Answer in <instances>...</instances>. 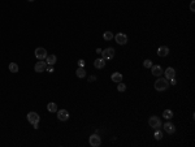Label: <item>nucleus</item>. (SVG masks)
I'll return each instance as SVG.
<instances>
[{"label":"nucleus","mask_w":195,"mask_h":147,"mask_svg":"<svg viewBox=\"0 0 195 147\" xmlns=\"http://www.w3.org/2000/svg\"><path fill=\"white\" fill-rule=\"evenodd\" d=\"M117 90H118L120 92L125 91V90H126V85L122 83V82H118V85H117Z\"/></svg>","instance_id":"nucleus-23"},{"label":"nucleus","mask_w":195,"mask_h":147,"mask_svg":"<svg viewBox=\"0 0 195 147\" xmlns=\"http://www.w3.org/2000/svg\"><path fill=\"white\" fill-rule=\"evenodd\" d=\"M161 126L164 128V131L168 133V134H173L174 131H176V126H174L172 122H165L164 125H161Z\"/></svg>","instance_id":"nucleus-10"},{"label":"nucleus","mask_w":195,"mask_h":147,"mask_svg":"<svg viewBox=\"0 0 195 147\" xmlns=\"http://www.w3.org/2000/svg\"><path fill=\"white\" fill-rule=\"evenodd\" d=\"M151 72H152V74L155 77H160L161 74L164 73L163 72V68H161L160 65H152L151 66Z\"/></svg>","instance_id":"nucleus-11"},{"label":"nucleus","mask_w":195,"mask_h":147,"mask_svg":"<svg viewBox=\"0 0 195 147\" xmlns=\"http://www.w3.org/2000/svg\"><path fill=\"white\" fill-rule=\"evenodd\" d=\"M39 128V124H34V129H38Z\"/></svg>","instance_id":"nucleus-30"},{"label":"nucleus","mask_w":195,"mask_h":147,"mask_svg":"<svg viewBox=\"0 0 195 147\" xmlns=\"http://www.w3.org/2000/svg\"><path fill=\"white\" fill-rule=\"evenodd\" d=\"M155 134H153V137H155L156 141H160V139H163V131H160L159 129H155Z\"/></svg>","instance_id":"nucleus-22"},{"label":"nucleus","mask_w":195,"mask_h":147,"mask_svg":"<svg viewBox=\"0 0 195 147\" xmlns=\"http://www.w3.org/2000/svg\"><path fill=\"white\" fill-rule=\"evenodd\" d=\"M27 1H34V0H27Z\"/></svg>","instance_id":"nucleus-31"},{"label":"nucleus","mask_w":195,"mask_h":147,"mask_svg":"<svg viewBox=\"0 0 195 147\" xmlns=\"http://www.w3.org/2000/svg\"><path fill=\"white\" fill-rule=\"evenodd\" d=\"M35 57L38 59V60H46V57H47V51H46V48H42V47H38L35 50Z\"/></svg>","instance_id":"nucleus-6"},{"label":"nucleus","mask_w":195,"mask_h":147,"mask_svg":"<svg viewBox=\"0 0 195 147\" xmlns=\"http://www.w3.org/2000/svg\"><path fill=\"white\" fill-rule=\"evenodd\" d=\"M113 37L114 35H113V33L112 31H105L103 34V39L104 40H111V39H113Z\"/></svg>","instance_id":"nucleus-20"},{"label":"nucleus","mask_w":195,"mask_h":147,"mask_svg":"<svg viewBox=\"0 0 195 147\" xmlns=\"http://www.w3.org/2000/svg\"><path fill=\"white\" fill-rule=\"evenodd\" d=\"M94 66H95L96 69H103L104 66H105V60H104L103 57L96 59V60L94 61Z\"/></svg>","instance_id":"nucleus-13"},{"label":"nucleus","mask_w":195,"mask_h":147,"mask_svg":"<svg viewBox=\"0 0 195 147\" xmlns=\"http://www.w3.org/2000/svg\"><path fill=\"white\" fill-rule=\"evenodd\" d=\"M157 55L161 56V57H164V56L169 55V48L166 47V46H161V47H159L157 50Z\"/></svg>","instance_id":"nucleus-14"},{"label":"nucleus","mask_w":195,"mask_h":147,"mask_svg":"<svg viewBox=\"0 0 195 147\" xmlns=\"http://www.w3.org/2000/svg\"><path fill=\"white\" fill-rule=\"evenodd\" d=\"M75 74H77L78 78H85L86 77V70L83 68H81V66H78V69L75 70Z\"/></svg>","instance_id":"nucleus-17"},{"label":"nucleus","mask_w":195,"mask_h":147,"mask_svg":"<svg viewBox=\"0 0 195 147\" xmlns=\"http://www.w3.org/2000/svg\"><path fill=\"white\" fill-rule=\"evenodd\" d=\"M46 70H48L49 73H53V70H55V69H53V66H52V65H48V66H47V69H46Z\"/></svg>","instance_id":"nucleus-27"},{"label":"nucleus","mask_w":195,"mask_h":147,"mask_svg":"<svg viewBox=\"0 0 195 147\" xmlns=\"http://www.w3.org/2000/svg\"><path fill=\"white\" fill-rule=\"evenodd\" d=\"M8 68H9V70L12 72V73H17V72H18V65L16 63H10Z\"/></svg>","instance_id":"nucleus-21"},{"label":"nucleus","mask_w":195,"mask_h":147,"mask_svg":"<svg viewBox=\"0 0 195 147\" xmlns=\"http://www.w3.org/2000/svg\"><path fill=\"white\" fill-rule=\"evenodd\" d=\"M47 66H48V64L46 63V60H39L38 63L35 64V66H34V70H35L36 73H43L47 69Z\"/></svg>","instance_id":"nucleus-4"},{"label":"nucleus","mask_w":195,"mask_h":147,"mask_svg":"<svg viewBox=\"0 0 195 147\" xmlns=\"http://www.w3.org/2000/svg\"><path fill=\"white\" fill-rule=\"evenodd\" d=\"M114 53H116V51L112 47H108V48L101 51V56H103L104 60H112V59L114 57Z\"/></svg>","instance_id":"nucleus-2"},{"label":"nucleus","mask_w":195,"mask_h":147,"mask_svg":"<svg viewBox=\"0 0 195 147\" xmlns=\"http://www.w3.org/2000/svg\"><path fill=\"white\" fill-rule=\"evenodd\" d=\"M88 143H90V146H92V147H99L101 144V139L98 134H92V135L88 138Z\"/></svg>","instance_id":"nucleus-5"},{"label":"nucleus","mask_w":195,"mask_h":147,"mask_svg":"<svg viewBox=\"0 0 195 147\" xmlns=\"http://www.w3.org/2000/svg\"><path fill=\"white\" fill-rule=\"evenodd\" d=\"M56 61H57V57H56L55 55H47L46 63L48 64V65H52V66H53V64H56Z\"/></svg>","instance_id":"nucleus-16"},{"label":"nucleus","mask_w":195,"mask_h":147,"mask_svg":"<svg viewBox=\"0 0 195 147\" xmlns=\"http://www.w3.org/2000/svg\"><path fill=\"white\" fill-rule=\"evenodd\" d=\"M88 79H90V81H95V79H96V77H95V76H92V77H90Z\"/></svg>","instance_id":"nucleus-29"},{"label":"nucleus","mask_w":195,"mask_h":147,"mask_svg":"<svg viewBox=\"0 0 195 147\" xmlns=\"http://www.w3.org/2000/svg\"><path fill=\"white\" fill-rule=\"evenodd\" d=\"M47 109H48V112H56V111H57L56 103H53V102L48 103V104H47Z\"/></svg>","instance_id":"nucleus-18"},{"label":"nucleus","mask_w":195,"mask_h":147,"mask_svg":"<svg viewBox=\"0 0 195 147\" xmlns=\"http://www.w3.org/2000/svg\"><path fill=\"white\" fill-rule=\"evenodd\" d=\"M190 11H191V12H195V0H192L191 4H190Z\"/></svg>","instance_id":"nucleus-25"},{"label":"nucleus","mask_w":195,"mask_h":147,"mask_svg":"<svg viewBox=\"0 0 195 147\" xmlns=\"http://www.w3.org/2000/svg\"><path fill=\"white\" fill-rule=\"evenodd\" d=\"M143 66H144V68H151V66H152V61L151 60H144L143 61Z\"/></svg>","instance_id":"nucleus-24"},{"label":"nucleus","mask_w":195,"mask_h":147,"mask_svg":"<svg viewBox=\"0 0 195 147\" xmlns=\"http://www.w3.org/2000/svg\"><path fill=\"white\" fill-rule=\"evenodd\" d=\"M153 87H155L156 91H165V90L169 87V79L157 78L155 82V85H153Z\"/></svg>","instance_id":"nucleus-1"},{"label":"nucleus","mask_w":195,"mask_h":147,"mask_svg":"<svg viewBox=\"0 0 195 147\" xmlns=\"http://www.w3.org/2000/svg\"><path fill=\"white\" fill-rule=\"evenodd\" d=\"M176 83H177L176 77H174V78H170V85H176Z\"/></svg>","instance_id":"nucleus-28"},{"label":"nucleus","mask_w":195,"mask_h":147,"mask_svg":"<svg viewBox=\"0 0 195 147\" xmlns=\"http://www.w3.org/2000/svg\"><path fill=\"white\" fill-rule=\"evenodd\" d=\"M163 117L165 118V120H170V118L173 117V112H172L170 109H165L163 112Z\"/></svg>","instance_id":"nucleus-19"},{"label":"nucleus","mask_w":195,"mask_h":147,"mask_svg":"<svg viewBox=\"0 0 195 147\" xmlns=\"http://www.w3.org/2000/svg\"><path fill=\"white\" fill-rule=\"evenodd\" d=\"M164 74H165L166 79L174 78V77H176V70H174V68H166L165 72H164Z\"/></svg>","instance_id":"nucleus-12"},{"label":"nucleus","mask_w":195,"mask_h":147,"mask_svg":"<svg viewBox=\"0 0 195 147\" xmlns=\"http://www.w3.org/2000/svg\"><path fill=\"white\" fill-rule=\"evenodd\" d=\"M26 117H27L29 122L33 124V125L34 124H39V120H40V117H39V115L36 112H29Z\"/></svg>","instance_id":"nucleus-7"},{"label":"nucleus","mask_w":195,"mask_h":147,"mask_svg":"<svg viewBox=\"0 0 195 147\" xmlns=\"http://www.w3.org/2000/svg\"><path fill=\"white\" fill-rule=\"evenodd\" d=\"M148 125L153 129H160L161 128V121H160V118L156 117V116H151V117L148 118Z\"/></svg>","instance_id":"nucleus-3"},{"label":"nucleus","mask_w":195,"mask_h":147,"mask_svg":"<svg viewBox=\"0 0 195 147\" xmlns=\"http://www.w3.org/2000/svg\"><path fill=\"white\" fill-rule=\"evenodd\" d=\"M78 66L83 68V66H85V60H82V59H81V60H78Z\"/></svg>","instance_id":"nucleus-26"},{"label":"nucleus","mask_w":195,"mask_h":147,"mask_svg":"<svg viewBox=\"0 0 195 147\" xmlns=\"http://www.w3.org/2000/svg\"><path fill=\"white\" fill-rule=\"evenodd\" d=\"M114 39H116V42L118 43L120 46H124L127 43V37L124 34V33H117V34L114 35Z\"/></svg>","instance_id":"nucleus-8"},{"label":"nucleus","mask_w":195,"mask_h":147,"mask_svg":"<svg viewBox=\"0 0 195 147\" xmlns=\"http://www.w3.org/2000/svg\"><path fill=\"white\" fill-rule=\"evenodd\" d=\"M57 118H59L60 121H66L68 118H69V112H68L66 109L57 111Z\"/></svg>","instance_id":"nucleus-9"},{"label":"nucleus","mask_w":195,"mask_h":147,"mask_svg":"<svg viewBox=\"0 0 195 147\" xmlns=\"http://www.w3.org/2000/svg\"><path fill=\"white\" fill-rule=\"evenodd\" d=\"M111 79L113 82H122V74L120 73V72H114V73H112V76H111Z\"/></svg>","instance_id":"nucleus-15"}]
</instances>
